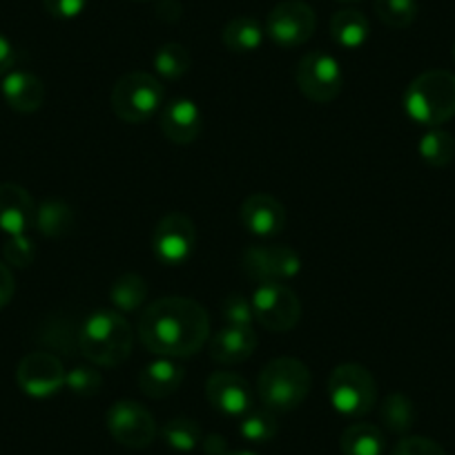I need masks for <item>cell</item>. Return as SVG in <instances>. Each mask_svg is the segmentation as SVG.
<instances>
[{
    "instance_id": "277c9868",
    "label": "cell",
    "mask_w": 455,
    "mask_h": 455,
    "mask_svg": "<svg viewBox=\"0 0 455 455\" xmlns=\"http://www.w3.org/2000/svg\"><path fill=\"white\" fill-rule=\"evenodd\" d=\"M257 393L266 409L288 413L297 409L310 393V371L297 357L270 360L257 379Z\"/></svg>"
},
{
    "instance_id": "ab89813d",
    "label": "cell",
    "mask_w": 455,
    "mask_h": 455,
    "mask_svg": "<svg viewBox=\"0 0 455 455\" xmlns=\"http://www.w3.org/2000/svg\"><path fill=\"white\" fill-rule=\"evenodd\" d=\"M226 455H257V453H251V451H228Z\"/></svg>"
},
{
    "instance_id": "60d3db41",
    "label": "cell",
    "mask_w": 455,
    "mask_h": 455,
    "mask_svg": "<svg viewBox=\"0 0 455 455\" xmlns=\"http://www.w3.org/2000/svg\"><path fill=\"white\" fill-rule=\"evenodd\" d=\"M337 3H360V0H337Z\"/></svg>"
},
{
    "instance_id": "f546056e",
    "label": "cell",
    "mask_w": 455,
    "mask_h": 455,
    "mask_svg": "<svg viewBox=\"0 0 455 455\" xmlns=\"http://www.w3.org/2000/svg\"><path fill=\"white\" fill-rule=\"evenodd\" d=\"M161 437H164L170 449L179 451V453H190L204 440L199 424L188 418H174L165 422L164 428H161Z\"/></svg>"
},
{
    "instance_id": "8d00e7d4",
    "label": "cell",
    "mask_w": 455,
    "mask_h": 455,
    "mask_svg": "<svg viewBox=\"0 0 455 455\" xmlns=\"http://www.w3.org/2000/svg\"><path fill=\"white\" fill-rule=\"evenodd\" d=\"M16 292V282L12 270L5 264H0V308H5Z\"/></svg>"
},
{
    "instance_id": "4fadbf2b",
    "label": "cell",
    "mask_w": 455,
    "mask_h": 455,
    "mask_svg": "<svg viewBox=\"0 0 455 455\" xmlns=\"http://www.w3.org/2000/svg\"><path fill=\"white\" fill-rule=\"evenodd\" d=\"M65 379H68V373L59 357L45 351L25 355L16 369V382L20 391L36 400L56 395L65 387Z\"/></svg>"
},
{
    "instance_id": "4316f807",
    "label": "cell",
    "mask_w": 455,
    "mask_h": 455,
    "mask_svg": "<svg viewBox=\"0 0 455 455\" xmlns=\"http://www.w3.org/2000/svg\"><path fill=\"white\" fill-rule=\"evenodd\" d=\"M379 418H382V424L391 433H397V435H404L413 428L415 418V404L402 393H391L387 400L382 402V409H379Z\"/></svg>"
},
{
    "instance_id": "8fae6325",
    "label": "cell",
    "mask_w": 455,
    "mask_h": 455,
    "mask_svg": "<svg viewBox=\"0 0 455 455\" xmlns=\"http://www.w3.org/2000/svg\"><path fill=\"white\" fill-rule=\"evenodd\" d=\"M108 431L128 449H146L156 437V422L150 411L139 402H114L108 411Z\"/></svg>"
},
{
    "instance_id": "603a6c76",
    "label": "cell",
    "mask_w": 455,
    "mask_h": 455,
    "mask_svg": "<svg viewBox=\"0 0 455 455\" xmlns=\"http://www.w3.org/2000/svg\"><path fill=\"white\" fill-rule=\"evenodd\" d=\"M264 34L266 28L259 20L252 19V16H237L223 28L221 41L230 52L246 54V52L259 50L261 43H264Z\"/></svg>"
},
{
    "instance_id": "83f0119b",
    "label": "cell",
    "mask_w": 455,
    "mask_h": 455,
    "mask_svg": "<svg viewBox=\"0 0 455 455\" xmlns=\"http://www.w3.org/2000/svg\"><path fill=\"white\" fill-rule=\"evenodd\" d=\"M155 69L165 81H179L183 74H188L192 65V56L181 43H165L155 54Z\"/></svg>"
},
{
    "instance_id": "7a4b0ae2",
    "label": "cell",
    "mask_w": 455,
    "mask_h": 455,
    "mask_svg": "<svg viewBox=\"0 0 455 455\" xmlns=\"http://www.w3.org/2000/svg\"><path fill=\"white\" fill-rule=\"evenodd\" d=\"M81 353L96 366L124 364L134 347V332L119 310H96L83 322L78 332Z\"/></svg>"
},
{
    "instance_id": "74e56055",
    "label": "cell",
    "mask_w": 455,
    "mask_h": 455,
    "mask_svg": "<svg viewBox=\"0 0 455 455\" xmlns=\"http://www.w3.org/2000/svg\"><path fill=\"white\" fill-rule=\"evenodd\" d=\"M14 63H16L14 45H12V43L0 34V76L10 74L12 68H14Z\"/></svg>"
},
{
    "instance_id": "e0dca14e",
    "label": "cell",
    "mask_w": 455,
    "mask_h": 455,
    "mask_svg": "<svg viewBox=\"0 0 455 455\" xmlns=\"http://www.w3.org/2000/svg\"><path fill=\"white\" fill-rule=\"evenodd\" d=\"M36 217V204L32 195L19 183H0V230L12 235H25Z\"/></svg>"
},
{
    "instance_id": "b9f144b4",
    "label": "cell",
    "mask_w": 455,
    "mask_h": 455,
    "mask_svg": "<svg viewBox=\"0 0 455 455\" xmlns=\"http://www.w3.org/2000/svg\"><path fill=\"white\" fill-rule=\"evenodd\" d=\"M453 56H455V45H453Z\"/></svg>"
},
{
    "instance_id": "e575fe53",
    "label": "cell",
    "mask_w": 455,
    "mask_h": 455,
    "mask_svg": "<svg viewBox=\"0 0 455 455\" xmlns=\"http://www.w3.org/2000/svg\"><path fill=\"white\" fill-rule=\"evenodd\" d=\"M391 455H446L444 449L431 437L406 435L393 446Z\"/></svg>"
},
{
    "instance_id": "f1b7e54d",
    "label": "cell",
    "mask_w": 455,
    "mask_h": 455,
    "mask_svg": "<svg viewBox=\"0 0 455 455\" xmlns=\"http://www.w3.org/2000/svg\"><path fill=\"white\" fill-rule=\"evenodd\" d=\"M279 431L277 415L270 409H251L246 415H242V422H239V433L242 437H246L252 444H264L270 442Z\"/></svg>"
},
{
    "instance_id": "44dd1931",
    "label": "cell",
    "mask_w": 455,
    "mask_h": 455,
    "mask_svg": "<svg viewBox=\"0 0 455 455\" xmlns=\"http://www.w3.org/2000/svg\"><path fill=\"white\" fill-rule=\"evenodd\" d=\"M331 36L344 50H360L371 36L366 16L357 10H339L331 19Z\"/></svg>"
},
{
    "instance_id": "7c38bea8",
    "label": "cell",
    "mask_w": 455,
    "mask_h": 455,
    "mask_svg": "<svg viewBox=\"0 0 455 455\" xmlns=\"http://www.w3.org/2000/svg\"><path fill=\"white\" fill-rule=\"evenodd\" d=\"M243 270L257 283H282L301 270V257L288 246H251L243 252Z\"/></svg>"
},
{
    "instance_id": "cb8c5ba5",
    "label": "cell",
    "mask_w": 455,
    "mask_h": 455,
    "mask_svg": "<svg viewBox=\"0 0 455 455\" xmlns=\"http://www.w3.org/2000/svg\"><path fill=\"white\" fill-rule=\"evenodd\" d=\"M34 223H36V228L45 237L63 239L74 230L76 217H74V210L65 201L47 199L36 208Z\"/></svg>"
},
{
    "instance_id": "ac0fdd59",
    "label": "cell",
    "mask_w": 455,
    "mask_h": 455,
    "mask_svg": "<svg viewBox=\"0 0 455 455\" xmlns=\"http://www.w3.org/2000/svg\"><path fill=\"white\" fill-rule=\"evenodd\" d=\"M210 360L217 364H242L257 351V332L252 326H226L210 337Z\"/></svg>"
},
{
    "instance_id": "2e32d148",
    "label": "cell",
    "mask_w": 455,
    "mask_h": 455,
    "mask_svg": "<svg viewBox=\"0 0 455 455\" xmlns=\"http://www.w3.org/2000/svg\"><path fill=\"white\" fill-rule=\"evenodd\" d=\"M242 223L255 237H277L286 226V210L282 201L266 192H255L242 205Z\"/></svg>"
},
{
    "instance_id": "ba28073f",
    "label": "cell",
    "mask_w": 455,
    "mask_h": 455,
    "mask_svg": "<svg viewBox=\"0 0 455 455\" xmlns=\"http://www.w3.org/2000/svg\"><path fill=\"white\" fill-rule=\"evenodd\" d=\"M251 301L255 322L270 332L292 331L301 317L299 297L286 283H259Z\"/></svg>"
},
{
    "instance_id": "f35d334b",
    "label": "cell",
    "mask_w": 455,
    "mask_h": 455,
    "mask_svg": "<svg viewBox=\"0 0 455 455\" xmlns=\"http://www.w3.org/2000/svg\"><path fill=\"white\" fill-rule=\"evenodd\" d=\"M201 444H204V451L208 455H226L230 451L228 449V442L219 433H210L205 440H201Z\"/></svg>"
},
{
    "instance_id": "d590c367",
    "label": "cell",
    "mask_w": 455,
    "mask_h": 455,
    "mask_svg": "<svg viewBox=\"0 0 455 455\" xmlns=\"http://www.w3.org/2000/svg\"><path fill=\"white\" fill-rule=\"evenodd\" d=\"M47 14L59 20H72L81 16L87 7V0H43Z\"/></svg>"
},
{
    "instance_id": "4dcf8cb0",
    "label": "cell",
    "mask_w": 455,
    "mask_h": 455,
    "mask_svg": "<svg viewBox=\"0 0 455 455\" xmlns=\"http://www.w3.org/2000/svg\"><path fill=\"white\" fill-rule=\"evenodd\" d=\"M375 14L387 28L404 29L418 19V0H375Z\"/></svg>"
},
{
    "instance_id": "7402d4cb",
    "label": "cell",
    "mask_w": 455,
    "mask_h": 455,
    "mask_svg": "<svg viewBox=\"0 0 455 455\" xmlns=\"http://www.w3.org/2000/svg\"><path fill=\"white\" fill-rule=\"evenodd\" d=\"M339 449L344 455H384L387 437L375 424H351L339 437Z\"/></svg>"
},
{
    "instance_id": "836d02e7",
    "label": "cell",
    "mask_w": 455,
    "mask_h": 455,
    "mask_svg": "<svg viewBox=\"0 0 455 455\" xmlns=\"http://www.w3.org/2000/svg\"><path fill=\"white\" fill-rule=\"evenodd\" d=\"M3 255H5L7 264H12L14 268H28L36 257V248L28 235H12L3 248Z\"/></svg>"
},
{
    "instance_id": "3957f363",
    "label": "cell",
    "mask_w": 455,
    "mask_h": 455,
    "mask_svg": "<svg viewBox=\"0 0 455 455\" xmlns=\"http://www.w3.org/2000/svg\"><path fill=\"white\" fill-rule=\"evenodd\" d=\"M404 109L419 125L437 128L455 116V74L428 69L411 81L404 92Z\"/></svg>"
},
{
    "instance_id": "484cf974",
    "label": "cell",
    "mask_w": 455,
    "mask_h": 455,
    "mask_svg": "<svg viewBox=\"0 0 455 455\" xmlns=\"http://www.w3.org/2000/svg\"><path fill=\"white\" fill-rule=\"evenodd\" d=\"M422 161L431 168H446L455 159V139L446 130L431 128L418 143Z\"/></svg>"
},
{
    "instance_id": "8992f818",
    "label": "cell",
    "mask_w": 455,
    "mask_h": 455,
    "mask_svg": "<svg viewBox=\"0 0 455 455\" xmlns=\"http://www.w3.org/2000/svg\"><path fill=\"white\" fill-rule=\"evenodd\" d=\"M164 108V85L148 72H130L112 90V109L125 124H146Z\"/></svg>"
},
{
    "instance_id": "5bb4252c",
    "label": "cell",
    "mask_w": 455,
    "mask_h": 455,
    "mask_svg": "<svg viewBox=\"0 0 455 455\" xmlns=\"http://www.w3.org/2000/svg\"><path fill=\"white\" fill-rule=\"evenodd\" d=\"M205 395L214 411L230 415V418H242L252 409L251 387L237 373L219 371V373L210 375L208 384H205Z\"/></svg>"
},
{
    "instance_id": "30bf717a",
    "label": "cell",
    "mask_w": 455,
    "mask_h": 455,
    "mask_svg": "<svg viewBox=\"0 0 455 455\" xmlns=\"http://www.w3.org/2000/svg\"><path fill=\"white\" fill-rule=\"evenodd\" d=\"M196 246V230L190 217L170 212L161 217L152 233V252L164 266H181L192 257Z\"/></svg>"
},
{
    "instance_id": "1f68e13d",
    "label": "cell",
    "mask_w": 455,
    "mask_h": 455,
    "mask_svg": "<svg viewBox=\"0 0 455 455\" xmlns=\"http://www.w3.org/2000/svg\"><path fill=\"white\" fill-rule=\"evenodd\" d=\"M68 388L72 393L81 397H92L103 388V375L99 373L92 366H76L68 373V379H65Z\"/></svg>"
},
{
    "instance_id": "9c48e42d",
    "label": "cell",
    "mask_w": 455,
    "mask_h": 455,
    "mask_svg": "<svg viewBox=\"0 0 455 455\" xmlns=\"http://www.w3.org/2000/svg\"><path fill=\"white\" fill-rule=\"evenodd\" d=\"M317 25L313 7L304 0H283L273 7L266 19V34L270 41L283 50H292L310 41Z\"/></svg>"
},
{
    "instance_id": "ffe728a7",
    "label": "cell",
    "mask_w": 455,
    "mask_h": 455,
    "mask_svg": "<svg viewBox=\"0 0 455 455\" xmlns=\"http://www.w3.org/2000/svg\"><path fill=\"white\" fill-rule=\"evenodd\" d=\"M3 96H5L7 105L20 114H32L41 109L43 100H45V85L38 76L29 72H14L5 74L3 81Z\"/></svg>"
},
{
    "instance_id": "d6a6232c",
    "label": "cell",
    "mask_w": 455,
    "mask_h": 455,
    "mask_svg": "<svg viewBox=\"0 0 455 455\" xmlns=\"http://www.w3.org/2000/svg\"><path fill=\"white\" fill-rule=\"evenodd\" d=\"M223 322L228 326H252L255 323V310L252 301L243 295H230L221 306Z\"/></svg>"
},
{
    "instance_id": "d6986e66",
    "label": "cell",
    "mask_w": 455,
    "mask_h": 455,
    "mask_svg": "<svg viewBox=\"0 0 455 455\" xmlns=\"http://www.w3.org/2000/svg\"><path fill=\"white\" fill-rule=\"evenodd\" d=\"M183 378H186V371L172 357H156L139 373V387L152 400H165L179 391Z\"/></svg>"
},
{
    "instance_id": "9a60e30c",
    "label": "cell",
    "mask_w": 455,
    "mask_h": 455,
    "mask_svg": "<svg viewBox=\"0 0 455 455\" xmlns=\"http://www.w3.org/2000/svg\"><path fill=\"white\" fill-rule=\"evenodd\" d=\"M159 128L165 139L177 146H188L196 141L204 128V116L195 100L172 99L159 112Z\"/></svg>"
},
{
    "instance_id": "52a82bcc",
    "label": "cell",
    "mask_w": 455,
    "mask_h": 455,
    "mask_svg": "<svg viewBox=\"0 0 455 455\" xmlns=\"http://www.w3.org/2000/svg\"><path fill=\"white\" fill-rule=\"evenodd\" d=\"M297 87L313 103H331L344 85L341 65L328 52H310L299 60L295 72Z\"/></svg>"
},
{
    "instance_id": "6da1fadb",
    "label": "cell",
    "mask_w": 455,
    "mask_h": 455,
    "mask_svg": "<svg viewBox=\"0 0 455 455\" xmlns=\"http://www.w3.org/2000/svg\"><path fill=\"white\" fill-rule=\"evenodd\" d=\"M139 339L156 357H190L208 344V313L188 297H161L143 308Z\"/></svg>"
},
{
    "instance_id": "5b68a950",
    "label": "cell",
    "mask_w": 455,
    "mask_h": 455,
    "mask_svg": "<svg viewBox=\"0 0 455 455\" xmlns=\"http://www.w3.org/2000/svg\"><path fill=\"white\" fill-rule=\"evenodd\" d=\"M328 400L344 418H362L378 402V384L369 369L347 362L335 366L328 378Z\"/></svg>"
},
{
    "instance_id": "d4e9b609",
    "label": "cell",
    "mask_w": 455,
    "mask_h": 455,
    "mask_svg": "<svg viewBox=\"0 0 455 455\" xmlns=\"http://www.w3.org/2000/svg\"><path fill=\"white\" fill-rule=\"evenodd\" d=\"M109 299L119 313H137L148 299L146 279L134 273L121 275L109 288Z\"/></svg>"
}]
</instances>
